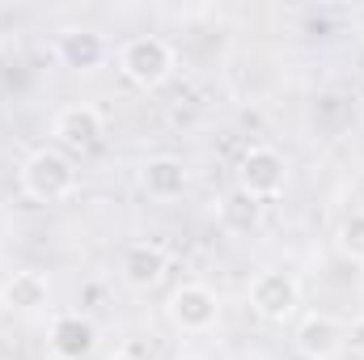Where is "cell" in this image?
<instances>
[{"label": "cell", "instance_id": "1", "mask_svg": "<svg viewBox=\"0 0 364 360\" xmlns=\"http://www.w3.org/2000/svg\"><path fill=\"white\" fill-rule=\"evenodd\" d=\"M17 179H21V191H26L30 199H38V203H60V199H68V195L77 191V166H73V157H68L64 149L43 144V149H34V153L21 162Z\"/></svg>", "mask_w": 364, "mask_h": 360}, {"label": "cell", "instance_id": "2", "mask_svg": "<svg viewBox=\"0 0 364 360\" xmlns=\"http://www.w3.org/2000/svg\"><path fill=\"white\" fill-rule=\"evenodd\" d=\"M174 47L157 34H136L119 47V73L136 85V90H161L174 77Z\"/></svg>", "mask_w": 364, "mask_h": 360}, {"label": "cell", "instance_id": "3", "mask_svg": "<svg viewBox=\"0 0 364 360\" xmlns=\"http://www.w3.org/2000/svg\"><path fill=\"white\" fill-rule=\"evenodd\" d=\"M166 314H170L174 331H182V335H208L220 322V297H216V288L191 280V284H178L170 292Z\"/></svg>", "mask_w": 364, "mask_h": 360}, {"label": "cell", "instance_id": "4", "mask_svg": "<svg viewBox=\"0 0 364 360\" xmlns=\"http://www.w3.org/2000/svg\"><path fill=\"white\" fill-rule=\"evenodd\" d=\"M284 182H288V162H284V153H275L272 144H255V149L242 153V162H237V191H246L250 199L267 203V199H275L284 191Z\"/></svg>", "mask_w": 364, "mask_h": 360}, {"label": "cell", "instance_id": "5", "mask_svg": "<svg viewBox=\"0 0 364 360\" xmlns=\"http://www.w3.org/2000/svg\"><path fill=\"white\" fill-rule=\"evenodd\" d=\"M301 305V284L292 271L267 268L250 280V309L263 318V322H288Z\"/></svg>", "mask_w": 364, "mask_h": 360}, {"label": "cell", "instance_id": "6", "mask_svg": "<svg viewBox=\"0 0 364 360\" xmlns=\"http://www.w3.org/2000/svg\"><path fill=\"white\" fill-rule=\"evenodd\" d=\"M51 136L60 140L64 153H90V149L102 144V136H106V115L97 106H90V102H73V106L55 110Z\"/></svg>", "mask_w": 364, "mask_h": 360}, {"label": "cell", "instance_id": "7", "mask_svg": "<svg viewBox=\"0 0 364 360\" xmlns=\"http://www.w3.org/2000/svg\"><path fill=\"white\" fill-rule=\"evenodd\" d=\"M296 352L305 360H339L348 352V327L335 314H305L296 322Z\"/></svg>", "mask_w": 364, "mask_h": 360}, {"label": "cell", "instance_id": "8", "mask_svg": "<svg viewBox=\"0 0 364 360\" xmlns=\"http://www.w3.org/2000/svg\"><path fill=\"white\" fill-rule=\"evenodd\" d=\"M123 284L132 288V292H153L161 280H166V271H170V255H166V246H157V242H132L127 250H123Z\"/></svg>", "mask_w": 364, "mask_h": 360}, {"label": "cell", "instance_id": "9", "mask_svg": "<svg viewBox=\"0 0 364 360\" xmlns=\"http://www.w3.org/2000/svg\"><path fill=\"white\" fill-rule=\"evenodd\" d=\"M140 186H144L149 199L170 203V199H182V195H186L191 170H186L182 157H149V162L140 166Z\"/></svg>", "mask_w": 364, "mask_h": 360}, {"label": "cell", "instance_id": "10", "mask_svg": "<svg viewBox=\"0 0 364 360\" xmlns=\"http://www.w3.org/2000/svg\"><path fill=\"white\" fill-rule=\"evenodd\" d=\"M97 348V327L85 314H60L51 322V352L60 360H85Z\"/></svg>", "mask_w": 364, "mask_h": 360}, {"label": "cell", "instance_id": "11", "mask_svg": "<svg viewBox=\"0 0 364 360\" xmlns=\"http://www.w3.org/2000/svg\"><path fill=\"white\" fill-rule=\"evenodd\" d=\"M55 51H60V60H64L68 68H77V73H93V68H102L106 55H110L106 38H102L97 30H85V26L64 30L60 43H55Z\"/></svg>", "mask_w": 364, "mask_h": 360}, {"label": "cell", "instance_id": "12", "mask_svg": "<svg viewBox=\"0 0 364 360\" xmlns=\"http://www.w3.org/2000/svg\"><path fill=\"white\" fill-rule=\"evenodd\" d=\"M0 297H4V309H13V314H38L51 305V280L43 271H13L4 280Z\"/></svg>", "mask_w": 364, "mask_h": 360}, {"label": "cell", "instance_id": "13", "mask_svg": "<svg viewBox=\"0 0 364 360\" xmlns=\"http://www.w3.org/2000/svg\"><path fill=\"white\" fill-rule=\"evenodd\" d=\"M259 221H263V203L250 199L246 191H229L225 199H216V225H220L225 233L242 238V233L259 229Z\"/></svg>", "mask_w": 364, "mask_h": 360}, {"label": "cell", "instance_id": "14", "mask_svg": "<svg viewBox=\"0 0 364 360\" xmlns=\"http://www.w3.org/2000/svg\"><path fill=\"white\" fill-rule=\"evenodd\" d=\"M335 246H339V255H343V259L364 263V212L343 216V225H339V233H335Z\"/></svg>", "mask_w": 364, "mask_h": 360}, {"label": "cell", "instance_id": "15", "mask_svg": "<svg viewBox=\"0 0 364 360\" xmlns=\"http://www.w3.org/2000/svg\"><path fill=\"white\" fill-rule=\"evenodd\" d=\"M348 348H352L356 356H364V314L352 322V327H348Z\"/></svg>", "mask_w": 364, "mask_h": 360}, {"label": "cell", "instance_id": "16", "mask_svg": "<svg viewBox=\"0 0 364 360\" xmlns=\"http://www.w3.org/2000/svg\"><path fill=\"white\" fill-rule=\"evenodd\" d=\"M0 305H4V297H0Z\"/></svg>", "mask_w": 364, "mask_h": 360}]
</instances>
